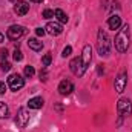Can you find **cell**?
I'll list each match as a JSON object with an SVG mask.
<instances>
[{
    "label": "cell",
    "mask_w": 132,
    "mask_h": 132,
    "mask_svg": "<svg viewBox=\"0 0 132 132\" xmlns=\"http://www.w3.org/2000/svg\"><path fill=\"white\" fill-rule=\"evenodd\" d=\"M29 2H34V3H42L43 0H29Z\"/></svg>",
    "instance_id": "cell-29"
},
{
    "label": "cell",
    "mask_w": 132,
    "mask_h": 132,
    "mask_svg": "<svg viewBox=\"0 0 132 132\" xmlns=\"http://www.w3.org/2000/svg\"><path fill=\"white\" fill-rule=\"evenodd\" d=\"M97 49H98V54L103 55H108L109 54V49H111V42H109V37L108 34L104 32L103 29L98 31V37H97Z\"/></svg>",
    "instance_id": "cell-2"
},
{
    "label": "cell",
    "mask_w": 132,
    "mask_h": 132,
    "mask_svg": "<svg viewBox=\"0 0 132 132\" xmlns=\"http://www.w3.org/2000/svg\"><path fill=\"white\" fill-rule=\"evenodd\" d=\"M45 29H46V32L51 34V35H60V34L63 32L62 23H57V22H49Z\"/></svg>",
    "instance_id": "cell-9"
},
{
    "label": "cell",
    "mask_w": 132,
    "mask_h": 132,
    "mask_svg": "<svg viewBox=\"0 0 132 132\" xmlns=\"http://www.w3.org/2000/svg\"><path fill=\"white\" fill-rule=\"evenodd\" d=\"M117 111L121 117H129L132 114V103L129 98H120L117 103Z\"/></svg>",
    "instance_id": "cell-3"
},
{
    "label": "cell",
    "mask_w": 132,
    "mask_h": 132,
    "mask_svg": "<svg viewBox=\"0 0 132 132\" xmlns=\"http://www.w3.org/2000/svg\"><path fill=\"white\" fill-rule=\"evenodd\" d=\"M35 32H37V35H40V37H43V35H45V32H46V31H45L43 28H37V29H35Z\"/></svg>",
    "instance_id": "cell-27"
},
{
    "label": "cell",
    "mask_w": 132,
    "mask_h": 132,
    "mask_svg": "<svg viewBox=\"0 0 132 132\" xmlns=\"http://www.w3.org/2000/svg\"><path fill=\"white\" fill-rule=\"evenodd\" d=\"M25 32H26L25 26H22V25H12V26H9V29L6 32V37L9 40H19L20 37L25 35Z\"/></svg>",
    "instance_id": "cell-6"
},
{
    "label": "cell",
    "mask_w": 132,
    "mask_h": 132,
    "mask_svg": "<svg viewBox=\"0 0 132 132\" xmlns=\"http://www.w3.org/2000/svg\"><path fill=\"white\" fill-rule=\"evenodd\" d=\"M28 46H29L32 51H42L43 43H42L40 40H37V38H29V40H28Z\"/></svg>",
    "instance_id": "cell-15"
},
{
    "label": "cell",
    "mask_w": 132,
    "mask_h": 132,
    "mask_svg": "<svg viewBox=\"0 0 132 132\" xmlns=\"http://www.w3.org/2000/svg\"><path fill=\"white\" fill-rule=\"evenodd\" d=\"M12 57H14V60H15V62H22V60H23V54H22V51H20V49H15V51H14V54H12Z\"/></svg>",
    "instance_id": "cell-18"
},
{
    "label": "cell",
    "mask_w": 132,
    "mask_h": 132,
    "mask_svg": "<svg viewBox=\"0 0 132 132\" xmlns=\"http://www.w3.org/2000/svg\"><path fill=\"white\" fill-rule=\"evenodd\" d=\"M29 123V112L25 108H20L17 111V117H15V125L19 128H25Z\"/></svg>",
    "instance_id": "cell-7"
},
{
    "label": "cell",
    "mask_w": 132,
    "mask_h": 132,
    "mask_svg": "<svg viewBox=\"0 0 132 132\" xmlns=\"http://www.w3.org/2000/svg\"><path fill=\"white\" fill-rule=\"evenodd\" d=\"M71 52H72V48H71V46H66L65 49H63V52H62V57H69V55H71Z\"/></svg>",
    "instance_id": "cell-23"
},
{
    "label": "cell",
    "mask_w": 132,
    "mask_h": 132,
    "mask_svg": "<svg viewBox=\"0 0 132 132\" xmlns=\"http://www.w3.org/2000/svg\"><path fill=\"white\" fill-rule=\"evenodd\" d=\"M108 26H109V29H118L120 26H121V17H118V15H112V17H109V20H108Z\"/></svg>",
    "instance_id": "cell-13"
},
{
    "label": "cell",
    "mask_w": 132,
    "mask_h": 132,
    "mask_svg": "<svg viewBox=\"0 0 132 132\" xmlns=\"http://www.w3.org/2000/svg\"><path fill=\"white\" fill-rule=\"evenodd\" d=\"M72 91H74V85H72V81H69V80H63V81H60V85H59V92H60L62 95H69Z\"/></svg>",
    "instance_id": "cell-11"
},
{
    "label": "cell",
    "mask_w": 132,
    "mask_h": 132,
    "mask_svg": "<svg viewBox=\"0 0 132 132\" xmlns=\"http://www.w3.org/2000/svg\"><path fill=\"white\" fill-rule=\"evenodd\" d=\"M28 11H29V5H28L26 2H15V5H14V12H15L17 15H25V14H28Z\"/></svg>",
    "instance_id": "cell-12"
},
{
    "label": "cell",
    "mask_w": 132,
    "mask_h": 132,
    "mask_svg": "<svg viewBox=\"0 0 132 132\" xmlns=\"http://www.w3.org/2000/svg\"><path fill=\"white\" fill-rule=\"evenodd\" d=\"M3 40H5V37H3V34L0 32V43H2V42H3Z\"/></svg>",
    "instance_id": "cell-28"
},
{
    "label": "cell",
    "mask_w": 132,
    "mask_h": 132,
    "mask_svg": "<svg viewBox=\"0 0 132 132\" xmlns=\"http://www.w3.org/2000/svg\"><path fill=\"white\" fill-rule=\"evenodd\" d=\"M91 60H92V48H91V45H86L81 52V72L83 74L86 72L88 66L91 65Z\"/></svg>",
    "instance_id": "cell-5"
},
{
    "label": "cell",
    "mask_w": 132,
    "mask_h": 132,
    "mask_svg": "<svg viewBox=\"0 0 132 132\" xmlns=\"http://www.w3.org/2000/svg\"><path fill=\"white\" fill-rule=\"evenodd\" d=\"M9 115V109H8V106L3 103V101H0V118H6Z\"/></svg>",
    "instance_id": "cell-17"
},
{
    "label": "cell",
    "mask_w": 132,
    "mask_h": 132,
    "mask_svg": "<svg viewBox=\"0 0 132 132\" xmlns=\"http://www.w3.org/2000/svg\"><path fill=\"white\" fill-rule=\"evenodd\" d=\"M54 17H57V20H59L60 23H66V22H68V15H66L62 9H55V11H54Z\"/></svg>",
    "instance_id": "cell-16"
},
{
    "label": "cell",
    "mask_w": 132,
    "mask_h": 132,
    "mask_svg": "<svg viewBox=\"0 0 132 132\" xmlns=\"http://www.w3.org/2000/svg\"><path fill=\"white\" fill-rule=\"evenodd\" d=\"M6 57H8V49H0V60L3 62L6 60Z\"/></svg>",
    "instance_id": "cell-24"
},
{
    "label": "cell",
    "mask_w": 132,
    "mask_h": 132,
    "mask_svg": "<svg viewBox=\"0 0 132 132\" xmlns=\"http://www.w3.org/2000/svg\"><path fill=\"white\" fill-rule=\"evenodd\" d=\"M0 68H2V71H3V72H8V71L11 69V63H9V62H6V60H3V62L0 63Z\"/></svg>",
    "instance_id": "cell-20"
},
{
    "label": "cell",
    "mask_w": 132,
    "mask_h": 132,
    "mask_svg": "<svg viewBox=\"0 0 132 132\" xmlns=\"http://www.w3.org/2000/svg\"><path fill=\"white\" fill-rule=\"evenodd\" d=\"M38 75H40V78H42V80H46V77H48V74H46V69H42Z\"/></svg>",
    "instance_id": "cell-25"
},
{
    "label": "cell",
    "mask_w": 132,
    "mask_h": 132,
    "mask_svg": "<svg viewBox=\"0 0 132 132\" xmlns=\"http://www.w3.org/2000/svg\"><path fill=\"white\" fill-rule=\"evenodd\" d=\"M5 92H6V85H5L3 81H0V95L5 94Z\"/></svg>",
    "instance_id": "cell-26"
},
{
    "label": "cell",
    "mask_w": 132,
    "mask_h": 132,
    "mask_svg": "<svg viewBox=\"0 0 132 132\" xmlns=\"http://www.w3.org/2000/svg\"><path fill=\"white\" fill-rule=\"evenodd\" d=\"M69 68H71L72 74L81 77V75H83V72H81V57H75V59H72L71 63H69Z\"/></svg>",
    "instance_id": "cell-10"
},
{
    "label": "cell",
    "mask_w": 132,
    "mask_h": 132,
    "mask_svg": "<svg viewBox=\"0 0 132 132\" xmlns=\"http://www.w3.org/2000/svg\"><path fill=\"white\" fill-rule=\"evenodd\" d=\"M129 35H131L129 25H123V28L118 31L117 37H115V49L118 52L128 51V48H129Z\"/></svg>",
    "instance_id": "cell-1"
},
{
    "label": "cell",
    "mask_w": 132,
    "mask_h": 132,
    "mask_svg": "<svg viewBox=\"0 0 132 132\" xmlns=\"http://www.w3.org/2000/svg\"><path fill=\"white\" fill-rule=\"evenodd\" d=\"M11 2H15V0H11Z\"/></svg>",
    "instance_id": "cell-30"
},
{
    "label": "cell",
    "mask_w": 132,
    "mask_h": 132,
    "mask_svg": "<svg viewBox=\"0 0 132 132\" xmlns=\"http://www.w3.org/2000/svg\"><path fill=\"white\" fill-rule=\"evenodd\" d=\"M43 98L42 97H34L28 101V106L31 108V109H40V108H43Z\"/></svg>",
    "instance_id": "cell-14"
},
{
    "label": "cell",
    "mask_w": 132,
    "mask_h": 132,
    "mask_svg": "<svg viewBox=\"0 0 132 132\" xmlns=\"http://www.w3.org/2000/svg\"><path fill=\"white\" fill-rule=\"evenodd\" d=\"M51 17H54V11L45 9V11H43V19H51Z\"/></svg>",
    "instance_id": "cell-22"
},
{
    "label": "cell",
    "mask_w": 132,
    "mask_h": 132,
    "mask_svg": "<svg viewBox=\"0 0 132 132\" xmlns=\"http://www.w3.org/2000/svg\"><path fill=\"white\" fill-rule=\"evenodd\" d=\"M51 62H52L51 54H46V55L42 59V65H43V66H49V65H51Z\"/></svg>",
    "instance_id": "cell-19"
},
{
    "label": "cell",
    "mask_w": 132,
    "mask_h": 132,
    "mask_svg": "<svg viewBox=\"0 0 132 132\" xmlns=\"http://www.w3.org/2000/svg\"><path fill=\"white\" fill-rule=\"evenodd\" d=\"M8 86L12 89V91H19V89H22L23 86H25V78L22 77V75H19V74H12V75H9L8 77Z\"/></svg>",
    "instance_id": "cell-4"
},
{
    "label": "cell",
    "mask_w": 132,
    "mask_h": 132,
    "mask_svg": "<svg viewBox=\"0 0 132 132\" xmlns=\"http://www.w3.org/2000/svg\"><path fill=\"white\" fill-rule=\"evenodd\" d=\"M34 74H35V71H34L32 66H26V68H25V75H26V77H29V78H31Z\"/></svg>",
    "instance_id": "cell-21"
},
{
    "label": "cell",
    "mask_w": 132,
    "mask_h": 132,
    "mask_svg": "<svg viewBox=\"0 0 132 132\" xmlns=\"http://www.w3.org/2000/svg\"><path fill=\"white\" fill-rule=\"evenodd\" d=\"M126 85H128V74H126V72H121V74L115 78V91H117L118 94H121V92L125 91Z\"/></svg>",
    "instance_id": "cell-8"
}]
</instances>
